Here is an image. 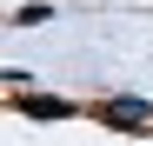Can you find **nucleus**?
Here are the masks:
<instances>
[{
	"mask_svg": "<svg viewBox=\"0 0 153 146\" xmlns=\"http://www.w3.org/2000/svg\"><path fill=\"white\" fill-rule=\"evenodd\" d=\"M100 119H113V126H126V133H153V106H140V100H107Z\"/></svg>",
	"mask_w": 153,
	"mask_h": 146,
	"instance_id": "obj_1",
	"label": "nucleus"
},
{
	"mask_svg": "<svg viewBox=\"0 0 153 146\" xmlns=\"http://www.w3.org/2000/svg\"><path fill=\"white\" fill-rule=\"evenodd\" d=\"M20 113H33V119H67L73 106H67V100H47V93H33V100H20Z\"/></svg>",
	"mask_w": 153,
	"mask_h": 146,
	"instance_id": "obj_2",
	"label": "nucleus"
}]
</instances>
